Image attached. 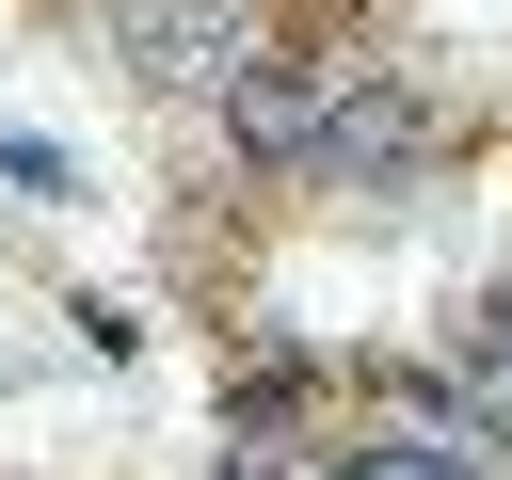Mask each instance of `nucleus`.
<instances>
[{
	"instance_id": "423d86ee",
	"label": "nucleus",
	"mask_w": 512,
	"mask_h": 480,
	"mask_svg": "<svg viewBox=\"0 0 512 480\" xmlns=\"http://www.w3.org/2000/svg\"><path fill=\"white\" fill-rule=\"evenodd\" d=\"M224 480H272V464H224Z\"/></svg>"
},
{
	"instance_id": "f257e3e1",
	"label": "nucleus",
	"mask_w": 512,
	"mask_h": 480,
	"mask_svg": "<svg viewBox=\"0 0 512 480\" xmlns=\"http://www.w3.org/2000/svg\"><path fill=\"white\" fill-rule=\"evenodd\" d=\"M112 48H128V80L192 96V80L240 64V16H224V0H112Z\"/></svg>"
},
{
	"instance_id": "20e7f679",
	"label": "nucleus",
	"mask_w": 512,
	"mask_h": 480,
	"mask_svg": "<svg viewBox=\"0 0 512 480\" xmlns=\"http://www.w3.org/2000/svg\"><path fill=\"white\" fill-rule=\"evenodd\" d=\"M416 400H432V416H464V432H496V448H512V288H496V304H480V336H464V368H448V384H416Z\"/></svg>"
},
{
	"instance_id": "f03ea898",
	"label": "nucleus",
	"mask_w": 512,
	"mask_h": 480,
	"mask_svg": "<svg viewBox=\"0 0 512 480\" xmlns=\"http://www.w3.org/2000/svg\"><path fill=\"white\" fill-rule=\"evenodd\" d=\"M304 176H336V192H368V176H416V96H368V80H336V96H320V128H304Z\"/></svg>"
},
{
	"instance_id": "7ed1b4c3",
	"label": "nucleus",
	"mask_w": 512,
	"mask_h": 480,
	"mask_svg": "<svg viewBox=\"0 0 512 480\" xmlns=\"http://www.w3.org/2000/svg\"><path fill=\"white\" fill-rule=\"evenodd\" d=\"M208 96H224L240 160H304V128H320V96H336V80H304V64H272V48H240V64L208 80Z\"/></svg>"
},
{
	"instance_id": "39448f33",
	"label": "nucleus",
	"mask_w": 512,
	"mask_h": 480,
	"mask_svg": "<svg viewBox=\"0 0 512 480\" xmlns=\"http://www.w3.org/2000/svg\"><path fill=\"white\" fill-rule=\"evenodd\" d=\"M336 480H480V464H464V448H432V432H384V448H352Z\"/></svg>"
}]
</instances>
